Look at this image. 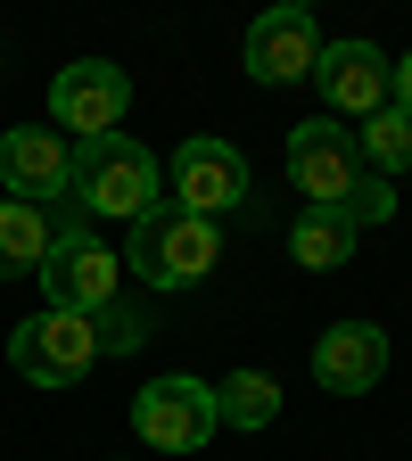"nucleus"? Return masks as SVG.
Wrapping results in <instances>:
<instances>
[{
	"label": "nucleus",
	"instance_id": "1",
	"mask_svg": "<svg viewBox=\"0 0 412 461\" xmlns=\"http://www.w3.org/2000/svg\"><path fill=\"white\" fill-rule=\"evenodd\" d=\"M124 264L149 280V288H198L215 264H223V230L182 214L173 198H157L141 222H124Z\"/></svg>",
	"mask_w": 412,
	"mask_h": 461
},
{
	"label": "nucleus",
	"instance_id": "2",
	"mask_svg": "<svg viewBox=\"0 0 412 461\" xmlns=\"http://www.w3.org/2000/svg\"><path fill=\"white\" fill-rule=\"evenodd\" d=\"M157 157L141 149V140H124V132H107V140H75V182H67V198L83 206V214H107V222H141L149 206H157Z\"/></svg>",
	"mask_w": 412,
	"mask_h": 461
},
{
	"label": "nucleus",
	"instance_id": "3",
	"mask_svg": "<svg viewBox=\"0 0 412 461\" xmlns=\"http://www.w3.org/2000/svg\"><path fill=\"white\" fill-rule=\"evenodd\" d=\"M9 363H17V379H33V387H75V379H91V363H99V330H91V313H33L25 330H9Z\"/></svg>",
	"mask_w": 412,
	"mask_h": 461
},
{
	"label": "nucleus",
	"instance_id": "4",
	"mask_svg": "<svg viewBox=\"0 0 412 461\" xmlns=\"http://www.w3.org/2000/svg\"><path fill=\"white\" fill-rule=\"evenodd\" d=\"M133 429L149 453H198L215 437V387L190 379V371H173V379H149L133 395Z\"/></svg>",
	"mask_w": 412,
	"mask_h": 461
},
{
	"label": "nucleus",
	"instance_id": "5",
	"mask_svg": "<svg viewBox=\"0 0 412 461\" xmlns=\"http://www.w3.org/2000/svg\"><path fill=\"white\" fill-rule=\"evenodd\" d=\"M288 182H298L306 206H346V190L363 182L355 124H338V115H314V124H298V132H288Z\"/></svg>",
	"mask_w": 412,
	"mask_h": 461
},
{
	"label": "nucleus",
	"instance_id": "6",
	"mask_svg": "<svg viewBox=\"0 0 412 461\" xmlns=\"http://www.w3.org/2000/svg\"><path fill=\"white\" fill-rule=\"evenodd\" d=\"M115 248H99L83 222H67V230H50V256H41V288H50V305L58 313H99V305H115Z\"/></svg>",
	"mask_w": 412,
	"mask_h": 461
},
{
	"label": "nucleus",
	"instance_id": "7",
	"mask_svg": "<svg viewBox=\"0 0 412 461\" xmlns=\"http://www.w3.org/2000/svg\"><path fill=\"white\" fill-rule=\"evenodd\" d=\"M124 107H133V75L107 67V58H75V67L50 83V115H58V132H75V140H107L124 124Z\"/></svg>",
	"mask_w": 412,
	"mask_h": 461
},
{
	"label": "nucleus",
	"instance_id": "8",
	"mask_svg": "<svg viewBox=\"0 0 412 461\" xmlns=\"http://www.w3.org/2000/svg\"><path fill=\"white\" fill-rule=\"evenodd\" d=\"M173 206L198 214V222L248 206V157L231 149V140H215V132L182 140V149H173Z\"/></svg>",
	"mask_w": 412,
	"mask_h": 461
},
{
	"label": "nucleus",
	"instance_id": "9",
	"mask_svg": "<svg viewBox=\"0 0 412 461\" xmlns=\"http://www.w3.org/2000/svg\"><path fill=\"white\" fill-rule=\"evenodd\" d=\"M0 182H9L17 206L67 198V182H75V149H67V132H50V124H17V132H0Z\"/></svg>",
	"mask_w": 412,
	"mask_h": 461
},
{
	"label": "nucleus",
	"instance_id": "10",
	"mask_svg": "<svg viewBox=\"0 0 412 461\" xmlns=\"http://www.w3.org/2000/svg\"><path fill=\"white\" fill-rule=\"evenodd\" d=\"M314 83H322V99H330L338 124H346V115H380L388 107V58L371 41H322Z\"/></svg>",
	"mask_w": 412,
	"mask_h": 461
},
{
	"label": "nucleus",
	"instance_id": "11",
	"mask_svg": "<svg viewBox=\"0 0 412 461\" xmlns=\"http://www.w3.org/2000/svg\"><path fill=\"white\" fill-rule=\"evenodd\" d=\"M314 58H322V33H314L306 9H288V0L248 25V75H256V83H306Z\"/></svg>",
	"mask_w": 412,
	"mask_h": 461
},
{
	"label": "nucleus",
	"instance_id": "12",
	"mask_svg": "<svg viewBox=\"0 0 412 461\" xmlns=\"http://www.w3.org/2000/svg\"><path fill=\"white\" fill-rule=\"evenodd\" d=\"M380 371H388V338H380L371 321H338V330L314 338V379H322L330 395H371Z\"/></svg>",
	"mask_w": 412,
	"mask_h": 461
},
{
	"label": "nucleus",
	"instance_id": "13",
	"mask_svg": "<svg viewBox=\"0 0 412 461\" xmlns=\"http://www.w3.org/2000/svg\"><path fill=\"white\" fill-rule=\"evenodd\" d=\"M288 256H298L306 272H338L346 256H355V222H346L338 206H306L298 222H288Z\"/></svg>",
	"mask_w": 412,
	"mask_h": 461
},
{
	"label": "nucleus",
	"instance_id": "14",
	"mask_svg": "<svg viewBox=\"0 0 412 461\" xmlns=\"http://www.w3.org/2000/svg\"><path fill=\"white\" fill-rule=\"evenodd\" d=\"M50 214L41 206H17V198H0V280H25V272H41V256H50Z\"/></svg>",
	"mask_w": 412,
	"mask_h": 461
},
{
	"label": "nucleus",
	"instance_id": "15",
	"mask_svg": "<svg viewBox=\"0 0 412 461\" xmlns=\"http://www.w3.org/2000/svg\"><path fill=\"white\" fill-rule=\"evenodd\" d=\"M280 420V379L272 371H231L215 387V429H272Z\"/></svg>",
	"mask_w": 412,
	"mask_h": 461
},
{
	"label": "nucleus",
	"instance_id": "16",
	"mask_svg": "<svg viewBox=\"0 0 412 461\" xmlns=\"http://www.w3.org/2000/svg\"><path fill=\"white\" fill-rule=\"evenodd\" d=\"M355 149H363V173H380V182H396V173L412 165V115H396V107L363 115V132H355Z\"/></svg>",
	"mask_w": 412,
	"mask_h": 461
},
{
	"label": "nucleus",
	"instance_id": "17",
	"mask_svg": "<svg viewBox=\"0 0 412 461\" xmlns=\"http://www.w3.org/2000/svg\"><path fill=\"white\" fill-rule=\"evenodd\" d=\"M91 330H99V355H133V346L149 338V313L141 305H99Z\"/></svg>",
	"mask_w": 412,
	"mask_h": 461
},
{
	"label": "nucleus",
	"instance_id": "18",
	"mask_svg": "<svg viewBox=\"0 0 412 461\" xmlns=\"http://www.w3.org/2000/svg\"><path fill=\"white\" fill-rule=\"evenodd\" d=\"M338 214L355 222V230H363V222H388V214H396V182H380V173H363V182L346 190V206H338Z\"/></svg>",
	"mask_w": 412,
	"mask_h": 461
},
{
	"label": "nucleus",
	"instance_id": "19",
	"mask_svg": "<svg viewBox=\"0 0 412 461\" xmlns=\"http://www.w3.org/2000/svg\"><path fill=\"white\" fill-rule=\"evenodd\" d=\"M388 107L412 115V58H396V67H388Z\"/></svg>",
	"mask_w": 412,
	"mask_h": 461
}]
</instances>
